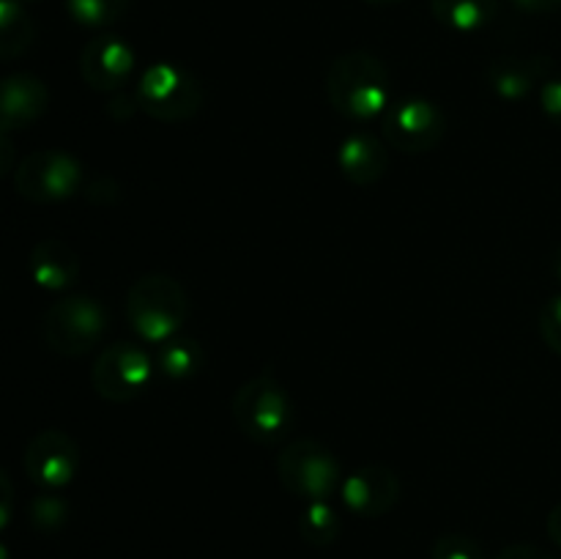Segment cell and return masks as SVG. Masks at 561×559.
I'll use <instances>...</instances> for the list:
<instances>
[{
  "label": "cell",
  "instance_id": "cell-1",
  "mask_svg": "<svg viewBox=\"0 0 561 559\" xmlns=\"http://www.w3.org/2000/svg\"><path fill=\"white\" fill-rule=\"evenodd\" d=\"M327 96L329 104L354 124L378 118L389 107L392 96L389 69L378 55L367 49L337 55L327 71Z\"/></svg>",
  "mask_w": 561,
  "mask_h": 559
},
{
  "label": "cell",
  "instance_id": "cell-2",
  "mask_svg": "<svg viewBox=\"0 0 561 559\" xmlns=\"http://www.w3.org/2000/svg\"><path fill=\"white\" fill-rule=\"evenodd\" d=\"M126 316L146 343L159 345L175 338L184 327L190 316V296L170 274H142L126 294Z\"/></svg>",
  "mask_w": 561,
  "mask_h": 559
},
{
  "label": "cell",
  "instance_id": "cell-3",
  "mask_svg": "<svg viewBox=\"0 0 561 559\" xmlns=\"http://www.w3.org/2000/svg\"><path fill=\"white\" fill-rule=\"evenodd\" d=\"M201 80L179 64H153L142 71L135 88L137 110L162 124H181L201 113L203 107Z\"/></svg>",
  "mask_w": 561,
  "mask_h": 559
},
{
  "label": "cell",
  "instance_id": "cell-4",
  "mask_svg": "<svg viewBox=\"0 0 561 559\" xmlns=\"http://www.w3.org/2000/svg\"><path fill=\"white\" fill-rule=\"evenodd\" d=\"M233 417L247 438L261 444L283 442L294 425V403L274 376H255L233 395Z\"/></svg>",
  "mask_w": 561,
  "mask_h": 559
},
{
  "label": "cell",
  "instance_id": "cell-5",
  "mask_svg": "<svg viewBox=\"0 0 561 559\" xmlns=\"http://www.w3.org/2000/svg\"><path fill=\"white\" fill-rule=\"evenodd\" d=\"M110 312L93 296H66L47 307L42 318L44 343L64 356H82L102 343Z\"/></svg>",
  "mask_w": 561,
  "mask_h": 559
},
{
  "label": "cell",
  "instance_id": "cell-6",
  "mask_svg": "<svg viewBox=\"0 0 561 559\" xmlns=\"http://www.w3.org/2000/svg\"><path fill=\"white\" fill-rule=\"evenodd\" d=\"M277 475L285 491L305 502H327L343 482L332 449L316 438H294L277 458Z\"/></svg>",
  "mask_w": 561,
  "mask_h": 559
},
{
  "label": "cell",
  "instance_id": "cell-7",
  "mask_svg": "<svg viewBox=\"0 0 561 559\" xmlns=\"http://www.w3.org/2000/svg\"><path fill=\"white\" fill-rule=\"evenodd\" d=\"M14 186L25 201L58 203L82 186V164L71 153L44 148L16 164Z\"/></svg>",
  "mask_w": 561,
  "mask_h": 559
},
{
  "label": "cell",
  "instance_id": "cell-8",
  "mask_svg": "<svg viewBox=\"0 0 561 559\" xmlns=\"http://www.w3.org/2000/svg\"><path fill=\"white\" fill-rule=\"evenodd\" d=\"M151 356L135 343H113L96 356L91 370L93 389L107 403H129L151 384Z\"/></svg>",
  "mask_w": 561,
  "mask_h": 559
},
{
  "label": "cell",
  "instance_id": "cell-9",
  "mask_svg": "<svg viewBox=\"0 0 561 559\" xmlns=\"http://www.w3.org/2000/svg\"><path fill=\"white\" fill-rule=\"evenodd\" d=\"M444 135H447V118L442 107L427 99H403L383 118V140L394 151H433L444 140Z\"/></svg>",
  "mask_w": 561,
  "mask_h": 559
},
{
  "label": "cell",
  "instance_id": "cell-10",
  "mask_svg": "<svg viewBox=\"0 0 561 559\" xmlns=\"http://www.w3.org/2000/svg\"><path fill=\"white\" fill-rule=\"evenodd\" d=\"M80 466V447L69 433L58 427L36 433L25 449V471L36 486L64 488Z\"/></svg>",
  "mask_w": 561,
  "mask_h": 559
},
{
  "label": "cell",
  "instance_id": "cell-11",
  "mask_svg": "<svg viewBox=\"0 0 561 559\" xmlns=\"http://www.w3.org/2000/svg\"><path fill=\"white\" fill-rule=\"evenodd\" d=\"M345 507L359 518H381L398 504L400 480L389 466L367 464L340 482Z\"/></svg>",
  "mask_w": 561,
  "mask_h": 559
},
{
  "label": "cell",
  "instance_id": "cell-12",
  "mask_svg": "<svg viewBox=\"0 0 561 559\" xmlns=\"http://www.w3.org/2000/svg\"><path fill=\"white\" fill-rule=\"evenodd\" d=\"M131 71H135V53L124 38L113 33L91 38L80 55V75L93 91H121L129 82Z\"/></svg>",
  "mask_w": 561,
  "mask_h": 559
},
{
  "label": "cell",
  "instance_id": "cell-13",
  "mask_svg": "<svg viewBox=\"0 0 561 559\" xmlns=\"http://www.w3.org/2000/svg\"><path fill=\"white\" fill-rule=\"evenodd\" d=\"M49 107L44 80L27 71L0 77V132H16L36 124Z\"/></svg>",
  "mask_w": 561,
  "mask_h": 559
},
{
  "label": "cell",
  "instance_id": "cell-14",
  "mask_svg": "<svg viewBox=\"0 0 561 559\" xmlns=\"http://www.w3.org/2000/svg\"><path fill=\"white\" fill-rule=\"evenodd\" d=\"M548 69L551 64L542 55H502L488 64L485 80L496 96L518 102L529 96L540 82H546Z\"/></svg>",
  "mask_w": 561,
  "mask_h": 559
},
{
  "label": "cell",
  "instance_id": "cell-15",
  "mask_svg": "<svg viewBox=\"0 0 561 559\" xmlns=\"http://www.w3.org/2000/svg\"><path fill=\"white\" fill-rule=\"evenodd\" d=\"M337 164L345 179L356 186H370L381 181L389 170V146L387 140L373 132H351L337 151Z\"/></svg>",
  "mask_w": 561,
  "mask_h": 559
},
{
  "label": "cell",
  "instance_id": "cell-16",
  "mask_svg": "<svg viewBox=\"0 0 561 559\" xmlns=\"http://www.w3.org/2000/svg\"><path fill=\"white\" fill-rule=\"evenodd\" d=\"M31 277L47 290H64L80 277V255L60 239H42L31 250Z\"/></svg>",
  "mask_w": 561,
  "mask_h": 559
},
{
  "label": "cell",
  "instance_id": "cell-17",
  "mask_svg": "<svg viewBox=\"0 0 561 559\" xmlns=\"http://www.w3.org/2000/svg\"><path fill=\"white\" fill-rule=\"evenodd\" d=\"M431 11L442 25L474 33L499 16V0H431Z\"/></svg>",
  "mask_w": 561,
  "mask_h": 559
},
{
  "label": "cell",
  "instance_id": "cell-18",
  "mask_svg": "<svg viewBox=\"0 0 561 559\" xmlns=\"http://www.w3.org/2000/svg\"><path fill=\"white\" fill-rule=\"evenodd\" d=\"M36 25L20 0H0V60H14L31 49Z\"/></svg>",
  "mask_w": 561,
  "mask_h": 559
},
{
  "label": "cell",
  "instance_id": "cell-19",
  "mask_svg": "<svg viewBox=\"0 0 561 559\" xmlns=\"http://www.w3.org/2000/svg\"><path fill=\"white\" fill-rule=\"evenodd\" d=\"M157 365L168 378L195 376V373L203 367L201 343L192 338H184V334H175V338L159 343Z\"/></svg>",
  "mask_w": 561,
  "mask_h": 559
},
{
  "label": "cell",
  "instance_id": "cell-20",
  "mask_svg": "<svg viewBox=\"0 0 561 559\" xmlns=\"http://www.w3.org/2000/svg\"><path fill=\"white\" fill-rule=\"evenodd\" d=\"M299 532L310 546H332L340 537V515L329 502H307L299 518Z\"/></svg>",
  "mask_w": 561,
  "mask_h": 559
},
{
  "label": "cell",
  "instance_id": "cell-21",
  "mask_svg": "<svg viewBox=\"0 0 561 559\" xmlns=\"http://www.w3.org/2000/svg\"><path fill=\"white\" fill-rule=\"evenodd\" d=\"M131 0H66V11L82 27H107L126 14Z\"/></svg>",
  "mask_w": 561,
  "mask_h": 559
},
{
  "label": "cell",
  "instance_id": "cell-22",
  "mask_svg": "<svg viewBox=\"0 0 561 559\" xmlns=\"http://www.w3.org/2000/svg\"><path fill=\"white\" fill-rule=\"evenodd\" d=\"M27 515H31V524L36 526L38 532H58L60 526L66 524L69 507H66L64 499L55 497V493H42V497H36L31 502Z\"/></svg>",
  "mask_w": 561,
  "mask_h": 559
},
{
  "label": "cell",
  "instance_id": "cell-23",
  "mask_svg": "<svg viewBox=\"0 0 561 559\" xmlns=\"http://www.w3.org/2000/svg\"><path fill=\"white\" fill-rule=\"evenodd\" d=\"M431 559H482V548L463 532H447L431 546Z\"/></svg>",
  "mask_w": 561,
  "mask_h": 559
},
{
  "label": "cell",
  "instance_id": "cell-24",
  "mask_svg": "<svg viewBox=\"0 0 561 559\" xmlns=\"http://www.w3.org/2000/svg\"><path fill=\"white\" fill-rule=\"evenodd\" d=\"M540 332L548 349L561 356V294L553 296V299L546 301V307H542Z\"/></svg>",
  "mask_w": 561,
  "mask_h": 559
},
{
  "label": "cell",
  "instance_id": "cell-25",
  "mask_svg": "<svg viewBox=\"0 0 561 559\" xmlns=\"http://www.w3.org/2000/svg\"><path fill=\"white\" fill-rule=\"evenodd\" d=\"M540 104L542 113L551 118V124L561 126V77H551V80L542 82Z\"/></svg>",
  "mask_w": 561,
  "mask_h": 559
},
{
  "label": "cell",
  "instance_id": "cell-26",
  "mask_svg": "<svg viewBox=\"0 0 561 559\" xmlns=\"http://www.w3.org/2000/svg\"><path fill=\"white\" fill-rule=\"evenodd\" d=\"M496 559H553V557L548 551H542V548L531 546V543H515V546H507L504 551H499Z\"/></svg>",
  "mask_w": 561,
  "mask_h": 559
},
{
  "label": "cell",
  "instance_id": "cell-27",
  "mask_svg": "<svg viewBox=\"0 0 561 559\" xmlns=\"http://www.w3.org/2000/svg\"><path fill=\"white\" fill-rule=\"evenodd\" d=\"M11 510H14V486H11L9 475L0 469V529L11 521Z\"/></svg>",
  "mask_w": 561,
  "mask_h": 559
},
{
  "label": "cell",
  "instance_id": "cell-28",
  "mask_svg": "<svg viewBox=\"0 0 561 559\" xmlns=\"http://www.w3.org/2000/svg\"><path fill=\"white\" fill-rule=\"evenodd\" d=\"M513 3L529 14H548V11L561 9V0H513Z\"/></svg>",
  "mask_w": 561,
  "mask_h": 559
},
{
  "label": "cell",
  "instance_id": "cell-29",
  "mask_svg": "<svg viewBox=\"0 0 561 559\" xmlns=\"http://www.w3.org/2000/svg\"><path fill=\"white\" fill-rule=\"evenodd\" d=\"M14 162V142L5 137V132H0V175L11 168Z\"/></svg>",
  "mask_w": 561,
  "mask_h": 559
},
{
  "label": "cell",
  "instance_id": "cell-30",
  "mask_svg": "<svg viewBox=\"0 0 561 559\" xmlns=\"http://www.w3.org/2000/svg\"><path fill=\"white\" fill-rule=\"evenodd\" d=\"M548 537L561 548V502L548 513Z\"/></svg>",
  "mask_w": 561,
  "mask_h": 559
},
{
  "label": "cell",
  "instance_id": "cell-31",
  "mask_svg": "<svg viewBox=\"0 0 561 559\" xmlns=\"http://www.w3.org/2000/svg\"><path fill=\"white\" fill-rule=\"evenodd\" d=\"M553 274H557V277L561 280V244H559L557 255H553Z\"/></svg>",
  "mask_w": 561,
  "mask_h": 559
},
{
  "label": "cell",
  "instance_id": "cell-32",
  "mask_svg": "<svg viewBox=\"0 0 561 559\" xmlns=\"http://www.w3.org/2000/svg\"><path fill=\"white\" fill-rule=\"evenodd\" d=\"M365 3H370V5H398V3H403V0H365Z\"/></svg>",
  "mask_w": 561,
  "mask_h": 559
},
{
  "label": "cell",
  "instance_id": "cell-33",
  "mask_svg": "<svg viewBox=\"0 0 561 559\" xmlns=\"http://www.w3.org/2000/svg\"><path fill=\"white\" fill-rule=\"evenodd\" d=\"M0 559H11V551L3 546V543H0Z\"/></svg>",
  "mask_w": 561,
  "mask_h": 559
},
{
  "label": "cell",
  "instance_id": "cell-34",
  "mask_svg": "<svg viewBox=\"0 0 561 559\" xmlns=\"http://www.w3.org/2000/svg\"><path fill=\"white\" fill-rule=\"evenodd\" d=\"M20 3H38V0H20Z\"/></svg>",
  "mask_w": 561,
  "mask_h": 559
}]
</instances>
